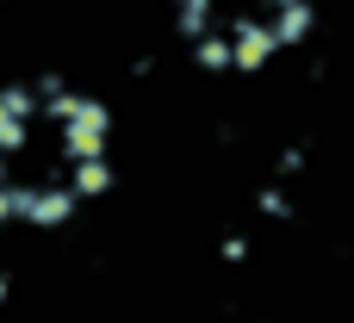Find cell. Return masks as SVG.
Segmentation results:
<instances>
[{"mask_svg":"<svg viewBox=\"0 0 354 323\" xmlns=\"http://www.w3.org/2000/svg\"><path fill=\"white\" fill-rule=\"evenodd\" d=\"M106 131H112L106 100H81V106H75V118L56 131V149L68 156V168H75V162H93V156H106Z\"/></svg>","mask_w":354,"mask_h":323,"instance_id":"cell-1","label":"cell"},{"mask_svg":"<svg viewBox=\"0 0 354 323\" xmlns=\"http://www.w3.org/2000/svg\"><path fill=\"white\" fill-rule=\"evenodd\" d=\"M75 187L68 181H37V187H25V205H19V224H37V230H62L68 218H75Z\"/></svg>","mask_w":354,"mask_h":323,"instance_id":"cell-2","label":"cell"},{"mask_svg":"<svg viewBox=\"0 0 354 323\" xmlns=\"http://www.w3.org/2000/svg\"><path fill=\"white\" fill-rule=\"evenodd\" d=\"M230 50H236V75H261V68L274 62L280 37H274V25H268L261 12H249V19L230 25Z\"/></svg>","mask_w":354,"mask_h":323,"instance_id":"cell-3","label":"cell"},{"mask_svg":"<svg viewBox=\"0 0 354 323\" xmlns=\"http://www.w3.org/2000/svg\"><path fill=\"white\" fill-rule=\"evenodd\" d=\"M68 187H75V199H106V193L118 187V174H112L106 156H93V162H75V168H68Z\"/></svg>","mask_w":354,"mask_h":323,"instance_id":"cell-4","label":"cell"},{"mask_svg":"<svg viewBox=\"0 0 354 323\" xmlns=\"http://www.w3.org/2000/svg\"><path fill=\"white\" fill-rule=\"evenodd\" d=\"M274 37H280V50L286 44H305L311 37V25H317V12H311V0H292V6H274Z\"/></svg>","mask_w":354,"mask_h":323,"instance_id":"cell-5","label":"cell"},{"mask_svg":"<svg viewBox=\"0 0 354 323\" xmlns=\"http://www.w3.org/2000/svg\"><path fill=\"white\" fill-rule=\"evenodd\" d=\"M37 100H44V124H68L81 106V93H68L62 75H37Z\"/></svg>","mask_w":354,"mask_h":323,"instance_id":"cell-6","label":"cell"},{"mask_svg":"<svg viewBox=\"0 0 354 323\" xmlns=\"http://www.w3.org/2000/svg\"><path fill=\"white\" fill-rule=\"evenodd\" d=\"M193 62H199V68H212V75L236 68V50H230V31H224V25H218V31H205V37L193 44Z\"/></svg>","mask_w":354,"mask_h":323,"instance_id":"cell-7","label":"cell"},{"mask_svg":"<svg viewBox=\"0 0 354 323\" xmlns=\"http://www.w3.org/2000/svg\"><path fill=\"white\" fill-rule=\"evenodd\" d=\"M174 31H180L187 44H199L205 31H218V0H212V6H174Z\"/></svg>","mask_w":354,"mask_h":323,"instance_id":"cell-8","label":"cell"},{"mask_svg":"<svg viewBox=\"0 0 354 323\" xmlns=\"http://www.w3.org/2000/svg\"><path fill=\"white\" fill-rule=\"evenodd\" d=\"M0 100H6V112H12V118H25V124H37V118H44V100H37V87H31V81H6V87H0Z\"/></svg>","mask_w":354,"mask_h":323,"instance_id":"cell-9","label":"cell"},{"mask_svg":"<svg viewBox=\"0 0 354 323\" xmlns=\"http://www.w3.org/2000/svg\"><path fill=\"white\" fill-rule=\"evenodd\" d=\"M19 149H31V124H25V118H12V112H6V100H0V156H19Z\"/></svg>","mask_w":354,"mask_h":323,"instance_id":"cell-10","label":"cell"},{"mask_svg":"<svg viewBox=\"0 0 354 323\" xmlns=\"http://www.w3.org/2000/svg\"><path fill=\"white\" fill-rule=\"evenodd\" d=\"M19 205H25V187L6 181V187H0V224H19Z\"/></svg>","mask_w":354,"mask_h":323,"instance_id":"cell-11","label":"cell"},{"mask_svg":"<svg viewBox=\"0 0 354 323\" xmlns=\"http://www.w3.org/2000/svg\"><path fill=\"white\" fill-rule=\"evenodd\" d=\"M255 205H261V218H292V199H286L280 187H268V193H261Z\"/></svg>","mask_w":354,"mask_h":323,"instance_id":"cell-12","label":"cell"},{"mask_svg":"<svg viewBox=\"0 0 354 323\" xmlns=\"http://www.w3.org/2000/svg\"><path fill=\"white\" fill-rule=\"evenodd\" d=\"M218 255H224L230 268H243V261H249V237H224V243H218Z\"/></svg>","mask_w":354,"mask_h":323,"instance_id":"cell-13","label":"cell"},{"mask_svg":"<svg viewBox=\"0 0 354 323\" xmlns=\"http://www.w3.org/2000/svg\"><path fill=\"white\" fill-rule=\"evenodd\" d=\"M305 168V149H280V174H299Z\"/></svg>","mask_w":354,"mask_h":323,"instance_id":"cell-14","label":"cell"},{"mask_svg":"<svg viewBox=\"0 0 354 323\" xmlns=\"http://www.w3.org/2000/svg\"><path fill=\"white\" fill-rule=\"evenodd\" d=\"M6 299H12V286H6V274H0V305H6Z\"/></svg>","mask_w":354,"mask_h":323,"instance_id":"cell-15","label":"cell"},{"mask_svg":"<svg viewBox=\"0 0 354 323\" xmlns=\"http://www.w3.org/2000/svg\"><path fill=\"white\" fill-rule=\"evenodd\" d=\"M6 181H12V174H6V156H0V187H6Z\"/></svg>","mask_w":354,"mask_h":323,"instance_id":"cell-16","label":"cell"},{"mask_svg":"<svg viewBox=\"0 0 354 323\" xmlns=\"http://www.w3.org/2000/svg\"><path fill=\"white\" fill-rule=\"evenodd\" d=\"M174 6H212V0H174Z\"/></svg>","mask_w":354,"mask_h":323,"instance_id":"cell-17","label":"cell"},{"mask_svg":"<svg viewBox=\"0 0 354 323\" xmlns=\"http://www.w3.org/2000/svg\"><path fill=\"white\" fill-rule=\"evenodd\" d=\"M274 6H292V0H268V12H274Z\"/></svg>","mask_w":354,"mask_h":323,"instance_id":"cell-18","label":"cell"}]
</instances>
